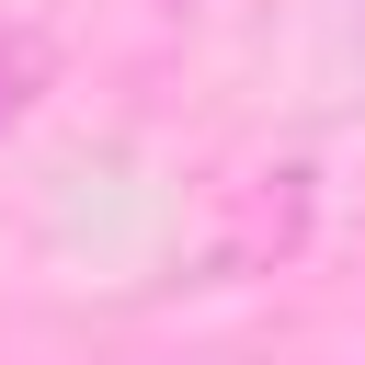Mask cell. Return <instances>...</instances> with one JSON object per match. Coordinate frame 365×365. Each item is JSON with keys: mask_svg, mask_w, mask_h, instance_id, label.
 Masks as SVG:
<instances>
[{"mask_svg": "<svg viewBox=\"0 0 365 365\" xmlns=\"http://www.w3.org/2000/svg\"><path fill=\"white\" fill-rule=\"evenodd\" d=\"M0 103H11V68H0Z\"/></svg>", "mask_w": 365, "mask_h": 365, "instance_id": "1", "label": "cell"}]
</instances>
